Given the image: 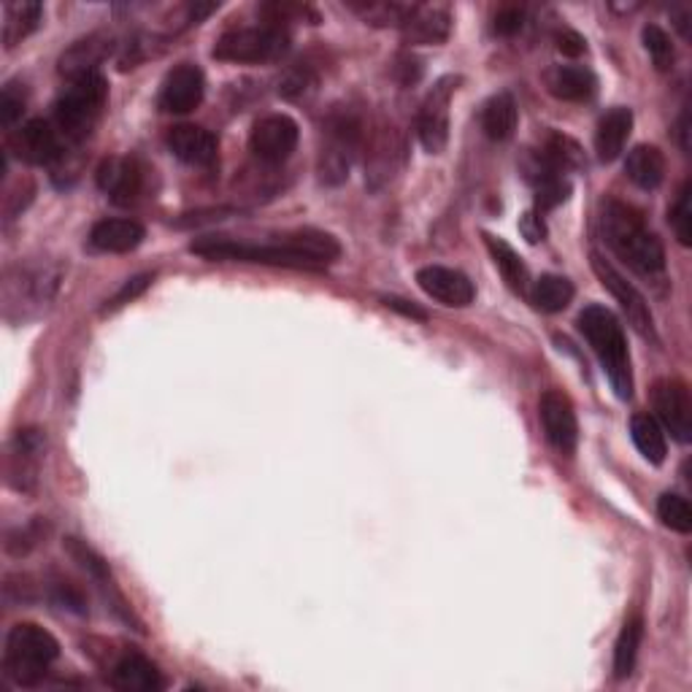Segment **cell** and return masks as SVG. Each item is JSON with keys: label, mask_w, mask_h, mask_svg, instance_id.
<instances>
[{"label": "cell", "mask_w": 692, "mask_h": 692, "mask_svg": "<svg viewBox=\"0 0 692 692\" xmlns=\"http://www.w3.org/2000/svg\"><path fill=\"white\" fill-rule=\"evenodd\" d=\"M600 230L609 250L644 279H660L666 274L663 241L646 228L644 217L622 201H606L600 214Z\"/></svg>", "instance_id": "cell-1"}, {"label": "cell", "mask_w": 692, "mask_h": 692, "mask_svg": "<svg viewBox=\"0 0 692 692\" xmlns=\"http://www.w3.org/2000/svg\"><path fill=\"white\" fill-rule=\"evenodd\" d=\"M579 330L604 365L617 398L630 401L633 398V368H630V352L620 319L606 306H587L579 314Z\"/></svg>", "instance_id": "cell-2"}, {"label": "cell", "mask_w": 692, "mask_h": 692, "mask_svg": "<svg viewBox=\"0 0 692 692\" xmlns=\"http://www.w3.org/2000/svg\"><path fill=\"white\" fill-rule=\"evenodd\" d=\"M60 644L41 624L20 622L5 635L3 673L16 688H36L49 673V666L58 660Z\"/></svg>", "instance_id": "cell-3"}, {"label": "cell", "mask_w": 692, "mask_h": 692, "mask_svg": "<svg viewBox=\"0 0 692 692\" xmlns=\"http://www.w3.org/2000/svg\"><path fill=\"white\" fill-rule=\"evenodd\" d=\"M106 100H109V82L104 78V73H87L82 78H73L71 87L54 104V125L65 141L78 144L93 133L95 122L104 114Z\"/></svg>", "instance_id": "cell-4"}, {"label": "cell", "mask_w": 692, "mask_h": 692, "mask_svg": "<svg viewBox=\"0 0 692 692\" xmlns=\"http://www.w3.org/2000/svg\"><path fill=\"white\" fill-rule=\"evenodd\" d=\"M193 255L206 257V260H233V263H260V266L274 268H298V271H317L312 260L295 252L290 241L281 235L268 244H255V241L224 239V235H206L190 244Z\"/></svg>", "instance_id": "cell-5"}, {"label": "cell", "mask_w": 692, "mask_h": 692, "mask_svg": "<svg viewBox=\"0 0 692 692\" xmlns=\"http://www.w3.org/2000/svg\"><path fill=\"white\" fill-rule=\"evenodd\" d=\"M365 128L354 111H336L328 117L323 133V146H319L317 173L319 182L328 187H339L349 179L354 155L363 146Z\"/></svg>", "instance_id": "cell-6"}, {"label": "cell", "mask_w": 692, "mask_h": 692, "mask_svg": "<svg viewBox=\"0 0 692 692\" xmlns=\"http://www.w3.org/2000/svg\"><path fill=\"white\" fill-rule=\"evenodd\" d=\"M290 49V33L281 25L235 27L222 33L214 47V58L222 63H271Z\"/></svg>", "instance_id": "cell-7"}, {"label": "cell", "mask_w": 692, "mask_h": 692, "mask_svg": "<svg viewBox=\"0 0 692 692\" xmlns=\"http://www.w3.org/2000/svg\"><path fill=\"white\" fill-rule=\"evenodd\" d=\"M590 263H593V271H595V277L600 279V284H604L606 290L615 295V301L620 303V308L624 312V317H628L630 328H633L635 333L641 336V339L657 344L660 339H657L655 317H652L646 298L641 295V292L635 290V287L630 284V281L624 279L622 274L617 271V268L611 266L609 260H606V257H600L598 252H593V255H590Z\"/></svg>", "instance_id": "cell-8"}, {"label": "cell", "mask_w": 692, "mask_h": 692, "mask_svg": "<svg viewBox=\"0 0 692 692\" xmlns=\"http://www.w3.org/2000/svg\"><path fill=\"white\" fill-rule=\"evenodd\" d=\"M298 138H301V131H298V122L292 117L268 114L252 128L250 149L266 166H281L295 151Z\"/></svg>", "instance_id": "cell-9"}, {"label": "cell", "mask_w": 692, "mask_h": 692, "mask_svg": "<svg viewBox=\"0 0 692 692\" xmlns=\"http://www.w3.org/2000/svg\"><path fill=\"white\" fill-rule=\"evenodd\" d=\"M652 406H655V420L660 422L663 430H668L682 444L692 441V398L684 381H657L652 390Z\"/></svg>", "instance_id": "cell-10"}, {"label": "cell", "mask_w": 692, "mask_h": 692, "mask_svg": "<svg viewBox=\"0 0 692 692\" xmlns=\"http://www.w3.org/2000/svg\"><path fill=\"white\" fill-rule=\"evenodd\" d=\"M454 84H458V78H441L427 93L425 104L416 114V136L430 155H441L449 141V100H452Z\"/></svg>", "instance_id": "cell-11"}, {"label": "cell", "mask_w": 692, "mask_h": 692, "mask_svg": "<svg viewBox=\"0 0 692 692\" xmlns=\"http://www.w3.org/2000/svg\"><path fill=\"white\" fill-rule=\"evenodd\" d=\"M65 144L69 141L58 131V125L47 120L25 122L14 136L16 157L31 166H54L58 160H63Z\"/></svg>", "instance_id": "cell-12"}, {"label": "cell", "mask_w": 692, "mask_h": 692, "mask_svg": "<svg viewBox=\"0 0 692 692\" xmlns=\"http://www.w3.org/2000/svg\"><path fill=\"white\" fill-rule=\"evenodd\" d=\"M206 93L204 71L193 63H182L173 71H168L166 82H162L160 95H157V106L166 114H190L201 106Z\"/></svg>", "instance_id": "cell-13"}, {"label": "cell", "mask_w": 692, "mask_h": 692, "mask_svg": "<svg viewBox=\"0 0 692 692\" xmlns=\"http://www.w3.org/2000/svg\"><path fill=\"white\" fill-rule=\"evenodd\" d=\"M44 449H47V436L38 427H25L16 433L9 447V465H5L11 487L20 493H31L36 487Z\"/></svg>", "instance_id": "cell-14"}, {"label": "cell", "mask_w": 692, "mask_h": 692, "mask_svg": "<svg viewBox=\"0 0 692 692\" xmlns=\"http://www.w3.org/2000/svg\"><path fill=\"white\" fill-rule=\"evenodd\" d=\"M538 416H542V427L547 441L553 444L557 452L571 454L579 441V425L573 403L560 390H549L542 396L538 403Z\"/></svg>", "instance_id": "cell-15"}, {"label": "cell", "mask_w": 692, "mask_h": 692, "mask_svg": "<svg viewBox=\"0 0 692 692\" xmlns=\"http://www.w3.org/2000/svg\"><path fill=\"white\" fill-rule=\"evenodd\" d=\"M416 284L433 301L452 308H465L474 303L476 287L463 271H454L447 266H425L416 271Z\"/></svg>", "instance_id": "cell-16"}, {"label": "cell", "mask_w": 692, "mask_h": 692, "mask_svg": "<svg viewBox=\"0 0 692 692\" xmlns=\"http://www.w3.org/2000/svg\"><path fill=\"white\" fill-rule=\"evenodd\" d=\"M98 187L117 206L136 204L144 190V171L133 157H109L98 168Z\"/></svg>", "instance_id": "cell-17"}, {"label": "cell", "mask_w": 692, "mask_h": 692, "mask_svg": "<svg viewBox=\"0 0 692 692\" xmlns=\"http://www.w3.org/2000/svg\"><path fill=\"white\" fill-rule=\"evenodd\" d=\"M168 149L173 151V157H179L182 162L195 168H211L217 162V136L206 128L198 125H173L166 136Z\"/></svg>", "instance_id": "cell-18"}, {"label": "cell", "mask_w": 692, "mask_h": 692, "mask_svg": "<svg viewBox=\"0 0 692 692\" xmlns=\"http://www.w3.org/2000/svg\"><path fill=\"white\" fill-rule=\"evenodd\" d=\"M144 239V224L125 217L100 219V222H95L93 230H89V246H93L95 252H109V255H125V252H133L136 246H141Z\"/></svg>", "instance_id": "cell-19"}, {"label": "cell", "mask_w": 692, "mask_h": 692, "mask_svg": "<svg viewBox=\"0 0 692 692\" xmlns=\"http://www.w3.org/2000/svg\"><path fill=\"white\" fill-rule=\"evenodd\" d=\"M111 49H114V38L109 33H93V36L82 38V41L73 44L69 52H63V58H60V76L73 82V78H82L87 73H100L98 65L109 58Z\"/></svg>", "instance_id": "cell-20"}, {"label": "cell", "mask_w": 692, "mask_h": 692, "mask_svg": "<svg viewBox=\"0 0 692 692\" xmlns=\"http://www.w3.org/2000/svg\"><path fill=\"white\" fill-rule=\"evenodd\" d=\"M162 684L160 668L138 652H128L111 668V688L122 692H157Z\"/></svg>", "instance_id": "cell-21"}, {"label": "cell", "mask_w": 692, "mask_h": 692, "mask_svg": "<svg viewBox=\"0 0 692 692\" xmlns=\"http://www.w3.org/2000/svg\"><path fill=\"white\" fill-rule=\"evenodd\" d=\"M630 131H633V111L624 106H615L606 111L595 131V151H598L600 162H615L624 151Z\"/></svg>", "instance_id": "cell-22"}, {"label": "cell", "mask_w": 692, "mask_h": 692, "mask_svg": "<svg viewBox=\"0 0 692 692\" xmlns=\"http://www.w3.org/2000/svg\"><path fill=\"white\" fill-rule=\"evenodd\" d=\"M368 166H365V182L374 190H379L381 184H387L392 179L398 168V157H401V141L392 128H379L374 138L368 144Z\"/></svg>", "instance_id": "cell-23"}, {"label": "cell", "mask_w": 692, "mask_h": 692, "mask_svg": "<svg viewBox=\"0 0 692 692\" xmlns=\"http://www.w3.org/2000/svg\"><path fill=\"white\" fill-rule=\"evenodd\" d=\"M409 44H444L452 31L449 11L430 9V5H414L412 16L401 27Z\"/></svg>", "instance_id": "cell-24"}, {"label": "cell", "mask_w": 692, "mask_h": 692, "mask_svg": "<svg viewBox=\"0 0 692 692\" xmlns=\"http://www.w3.org/2000/svg\"><path fill=\"white\" fill-rule=\"evenodd\" d=\"M547 84L555 98L568 100V104H584L598 89V78L584 65H560V69L549 73Z\"/></svg>", "instance_id": "cell-25"}, {"label": "cell", "mask_w": 692, "mask_h": 692, "mask_svg": "<svg viewBox=\"0 0 692 692\" xmlns=\"http://www.w3.org/2000/svg\"><path fill=\"white\" fill-rule=\"evenodd\" d=\"M624 173L630 182L641 190H657L666 179V155L657 146H635L628 151L624 160Z\"/></svg>", "instance_id": "cell-26"}, {"label": "cell", "mask_w": 692, "mask_h": 692, "mask_svg": "<svg viewBox=\"0 0 692 692\" xmlns=\"http://www.w3.org/2000/svg\"><path fill=\"white\" fill-rule=\"evenodd\" d=\"M44 20V5L36 0H14L3 5V47L14 49L31 33L38 31Z\"/></svg>", "instance_id": "cell-27"}, {"label": "cell", "mask_w": 692, "mask_h": 692, "mask_svg": "<svg viewBox=\"0 0 692 692\" xmlns=\"http://www.w3.org/2000/svg\"><path fill=\"white\" fill-rule=\"evenodd\" d=\"M517 122H520V111H517V100L509 93H498L482 106V131L493 141H509L514 136Z\"/></svg>", "instance_id": "cell-28"}, {"label": "cell", "mask_w": 692, "mask_h": 692, "mask_svg": "<svg viewBox=\"0 0 692 692\" xmlns=\"http://www.w3.org/2000/svg\"><path fill=\"white\" fill-rule=\"evenodd\" d=\"M485 244L506 284H509L514 292H520V295H525L527 284H531V277H527V266L520 257V252H517L511 244H506L503 239L489 235V233H485Z\"/></svg>", "instance_id": "cell-29"}, {"label": "cell", "mask_w": 692, "mask_h": 692, "mask_svg": "<svg viewBox=\"0 0 692 692\" xmlns=\"http://www.w3.org/2000/svg\"><path fill=\"white\" fill-rule=\"evenodd\" d=\"M630 436H633L635 449L644 454V460H649L652 465H660L668 454L666 444V430L660 427V422L652 414H635L630 420Z\"/></svg>", "instance_id": "cell-30"}, {"label": "cell", "mask_w": 692, "mask_h": 692, "mask_svg": "<svg viewBox=\"0 0 692 692\" xmlns=\"http://www.w3.org/2000/svg\"><path fill=\"white\" fill-rule=\"evenodd\" d=\"M573 295H576L573 281L566 277H555V274H547V277L538 279L531 290V301L536 303V308H542L547 314L566 312L571 306Z\"/></svg>", "instance_id": "cell-31"}, {"label": "cell", "mask_w": 692, "mask_h": 692, "mask_svg": "<svg viewBox=\"0 0 692 692\" xmlns=\"http://www.w3.org/2000/svg\"><path fill=\"white\" fill-rule=\"evenodd\" d=\"M584 155L582 146L576 141H571L568 136H549L547 144H544L542 157H538V168L542 171H553V173H566V171H576L582 168Z\"/></svg>", "instance_id": "cell-32"}, {"label": "cell", "mask_w": 692, "mask_h": 692, "mask_svg": "<svg viewBox=\"0 0 692 692\" xmlns=\"http://www.w3.org/2000/svg\"><path fill=\"white\" fill-rule=\"evenodd\" d=\"M641 639H644V620L635 615L622 624L620 635H617V644H615V677L617 679H628L630 673H633L635 660H639Z\"/></svg>", "instance_id": "cell-33"}, {"label": "cell", "mask_w": 692, "mask_h": 692, "mask_svg": "<svg viewBox=\"0 0 692 692\" xmlns=\"http://www.w3.org/2000/svg\"><path fill=\"white\" fill-rule=\"evenodd\" d=\"M533 184H536V211H553L560 204H566L571 198V182H568L562 173L553 171H538L533 177Z\"/></svg>", "instance_id": "cell-34"}, {"label": "cell", "mask_w": 692, "mask_h": 692, "mask_svg": "<svg viewBox=\"0 0 692 692\" xmlns=\"http://www.w3.org/2000/svg\"><path fill=\"white\" fill-rule=\"evenodd\" d=\"M657 517H660V522L668 531L682 533V536L692 533V506L684 495L663 493L660 500H657Z\"/></svg>", "instance_id": "cell-35"}, {"label": "cell", "mask_w": 692, "mask_h": 692, "mask_svg": "<svg viewBox=\"0 0 692 692\" xmlns=\"http://www.w3.org/2000/svg\"><path fill=\"white\" fill-rule=\"evenodd\" d=\"M641 41H644L646 54H649V60L655 63L657 71L666 73L673 69V63H677V49H673L671 36H668L660 25H644Z\"/></svg>", "instance_id": "cell-36"}, {"label": "cell", "mask_w": 692, "mask_h": 692, "mask_svg": "<svg viewBox=\"0 0 692 692\" xmlns=\"http://www.w3.org/2000/svg\"><path fill=\"white\" fill-rule=\"evenodd\" d=\"M65 549H69V555L73 557V560H76L78 566H82L84 571H87L89 576H93L95 582L100 584V587L114 590L109 562H106L104 557L95 553L93 547H87V542H78V538H65Z\"/></svg>", "instance_id": "cell-37"}, {"label": "cell", "mask_w": 692, "mask_h": 692, "mask_svg": "<svg viewBox=\"0 0 692 692\" xmlns=\"http://www.w3.org/2000/svg\"><path fill=\"white\" fill-rule=\"evenodd\" d=\"M47 533H49V525L44 520H33L27 522V525L14 527V531H9V536H5V553L14 557L33 553V549L47 538Z\"/></svg>", "instance_id": "cell-38"}, {"label": "cell", "mask_w": 692, "mask_h": 692, "mask_svg": "<svg viewBox=\"0 0 692 692\" xmlns=\"http://www.w3.org/2000/svg\"><path fill=\"white\" fill-rule=\"evenodd\" d=\"M690 182L682 184L677 201H673L671 211H668V222H671L673 233H677L679 244L690 246L692 244V204H690Z\"/></svg>", "instance_id": "cell-39"}, {"label": "cell", "mask_w": 692, "mask_h": 692, "mask_svg": "<svg viewBox=\"0 0 692 692\" xmlns=\"http://www.w3.org/2000/svg\"><path fill=\"white\" fill-rule=\"evenodd\" d=\"M25 106H27L25 84H16V82L5 84L3 93H0V125H3L5 131H11V128L22 120V114H25Z\"/></svg>", "instance_id": "cell-40"}, {"label": "cell", "mask_w": 692, "mask_h": 692, "mask_svg": "<svg viewBox=\"0 0 692 692\" xmlns=\"http://www.w3.org/2000/svg\"><path fill=\"white\" fill-rule=\"evenodd\" d=\"M314 82H317V76H314L312 65L298 63L295 69H290V71L284 73V76H281L279 95H281V98L295 100V98H301V95H306L308 89L314 87Z\"/></svg>", "instance_id": "cell-41"}, {"label": "cell", "mask_w": 692, "mask_h": 692, "mask_svg": "<svg viewBox=\"0 0 692 692\" xmlns=\"http://www.w3.org/2000/svg\"><path fill=\"white\" fill-rule=\"evenodd\" d=\"M49 598H52V604L60 606V609L73 611V615H87V598H84V593L76 584L54 582L52 590H49Z\"/></svg>", "instance_id": "cell-42"}, {"label": "cell", "mask_w": 692, "mask_h": 692, "mask_svg": "<svg viewBox=\"0 0 692 692\" xmlns=\"http://www.w3.org/2000/svg\"><path fill=\"white\" fill-rule=\"evenodd\" d=\"M149 284H151V274H141V277L128 279L125 284H122V290L117 292V295L111 298V301H106L104 312H117V308H122V306H125V303L136 301V298H138L141 292H144Z\"/></svg>", "instance_id": "cell-43"}, {"label": "cell", "mask_w": 692, "mask_h": 692, "mask_svg": "<svg viewBox=\"0 0 692 692\" xmlns=\"http://www.w3.org/2000/svg\"><path fill=\"white\" fill-rule=\"evenodd\" d=\"M493 27L498 36H517V33L525 27V11L517 9V5H506V9H500L498 14H495Z\"/></svg>", "instance_id": "cell-44"}, {"label": "cell", "mask_w": 692, "mask_h": 692, "mask_svg": "<svg viewBox=\"0 0 692 692\" xmlns=\"http://www.w3.org/2000/svg\"><path fill=\"white\" fill-rule=\"evenodd\" d=\"M33 579L31 576H22V573H11L5 576L3 584V593L5 600H14V604H31L36 598V587H33Z\"/></svg>", "instance_id": "cell-45"}, {"label": "cell", "mask_w": 692, "mask_h": 692, "mask_svg": "<svg viewBox=\"0 0 692 692\" xmlns=\"http://www.w3.org/2000/svg\"><path fill=\"white\" fill-rule=\"evenodd\" d=\"M555 44L557 52H562L566 58H582V54L587 52V41H584L576 31H571V27H562L555 36Z\"/></svg>", "instance_id": "cell-46"}, {"label": "cell", "mask_w": 692, "mask_h": 692, "mask_svg": "<svg viewBox=\"0 0 692 692\" xmlns=\"http://www.w3.org/2000/svg\"><path fill=\"white\" fill-rule=\"evenodd\" d=\"M520 233L525 235L527 244H538V241L547 239V224H544L542 214L538 211H525L520 217Z\"/></svg>", "instance_id": "cell-47"}, {"label": "cell", "mask_w": 692, "mask_h": 692, "mask_svg": "<svg viewBox=\"0 0 692 692\" xmlns=\"http://www.w3.org/2000/svg\"><path fill=\"white\" fill-rule=\"evenodd\" d=\"M381 303H385L387 308H392V312L403 314V317H409V319H420V323H425L427 319V312H422V308L414 306L412 301H403V298L387 295V298H381Z\"/></svg>", "instance_id": "cell-48"}, {"label": "cell", "mask_w": 692, "mask_h": 692, "mask_svg": "<svg viewBox=\"0 0 692 692\" xmlns=\"http://www.w3.org/2000/svg\"><path fill=\"white\" fill-rule=\"evenodd\" d=\"M396 76L401 78L403 84H414L416 78L422 76L420 60H416L414 54H401V58H398V63H396Z\"/></svg>", "instance_id": "cell-49"}, {"label": "cell", "mask_w": 692, "mask_h": 692, "mask_svg": "<svg viewBox=\"0 0 692 692\" xmlns=\"http://www.w3.org/2000/svg\"><path fill=\"white\" fill-rule=\"evenodd\" d=\"M673 16H677V22H673V25L679 27V33H682L684 41H690V16H692V11L690 9L673 11Z\"/></svg>", "instance_id": "cell-50"}, {"label": "cell", "mask_w": 692, "mask_h": 692, "mask_svg": "<svg viewBox=\"0 0 692 692\" xmlns=\"http://www.w3.org/2000/svg\"><path fill=\"white\" fill-rule=\"evenodd\" d=\"M688 133H690V120H688V111H684V114L679 117V141H682V149H684V151H690Z\"/></svg>", "instance_id": "cell-51"}]
</instances>
